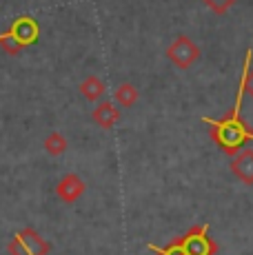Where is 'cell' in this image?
<instances>
[{"mask_svg": "<svg viewBox=\"0 0 253 255\" xmlns=\"http://www.w3.org/2000/svg\"><path fill=\"white\" fill-rule=\"evenodd\" d=\"M245 89L238 87L236 91V102L227 111V116H222L220 120L213 118H202V122H207L211 129V140L216 142V146H220L227 155H236L240 149H245L247 144L253 140V131L242 118V100H245Z\"/></svg>", "mask_w": 253, "mask_h": 255, "instance_id": "obj_1", "label": "cell"}, {"mask_svg": "<svg viewBox=\"0 0 253 255\" xmlns=\"http://www.w3.org/2000/svg\"><path fill=\"white\" fill-rule=\"evenodd\" d=\"M178 240L187 255H216L218 253V244L209 238V224H196L184 235H180Z\"/></svg>", "mask_w": 253, "mask_h": 255, "instance_id": "obj_2", "label": "cell"}, {"mask_svg": "<svg viewBox=\"0 0 253 255\" xmlns=\"http://www.w3.org/2000/svg\"><path fill=\"white\" fill-rule=\"evenodd\" d=\"M7 251L9 255H47L51 251V244L38 231H33V229H22L9 242Z\"/></svg>", "mask_w": 253, "mask_h": 255, "instance_id": "obj_3", "label": "cell"}, {"mask_svg": "<svg viewBox=\"0 0 253 255\" xmlns=\"http://www.w3.org/2000/svg\"><path fill=\"white\" fill-rule=\"evenodd\" d=\"M167 58L178 67V69H189L196 65V60L200 58V47L191 40L189 36H178L171 45L167 47Z\"/></svg>", "mask_w": 253, "mask_h": 255, "instance_id": "obj_4", "label": "cell"}, {"mask_svg": "<svg viewBox=\"0 0 253 255\" xmlns=\"http://www.w3.org/2000/svg\"><path fill=\"white\" fill-rule=\"evenodd\" d=\"M9 31H11V36L22 45V49H25V47H31L38 42V38H40V24H38L36 18L22 16L11 22Z\"/></svg>", "mask_w": 253, "mask_h": 255, "instance_id": "obj_5", "label": "cell"}, {"mask_svg": "<svg viewBox=\"0 0 253 255\" xmlns=\"http://www.w3.org/2000/svg\"><path fill=\"white\" fill-rule=\"evenodd\" d=\"M87 191V184L80 175L76 173H67L62 175V180L56 184V195L62 200L65 204H74L82 198V193Z\"/></svg>", "mask_w": 253, "mask_h": 255, "instance_id": "obj_6", "label": "cell"}, {"mask_svg": "<svg viewBox=\"0 0 253 255\" xmlns=\"http://www.w3.org/2000/svg\"><path fill=\"white\" fill-rule=\"evenodd\" d=\"M231 173L242 184H253V149H240L231 160Z\"/></svg>", "mask_w": 253, "mask_h": 255, "instance_id": "obj_7", "label": "cell"}, {"mask_svg": "<svg viewBox=\"0 0 253 255\" xmlns=\"http://www.w3.org/2000/svg\"><path fill=\"white\" fill-rule=\"evenodd\" d=\"M91 118H94V122L100 127V129H114V127L118 125V120H120V111H118V107H116L114 102L105 100L94 109Z\"/></svg>", "mask_w": 253, "mask_h": 255, "instance_id": "obj_8", "label": "cell"}, {"mask_svg": "<svg viewBox=\"0 0 253 255\" xmlns=\"http://www.w3.org/2000/svg\"><path fill=\"white\" fill-rule=\"evenodd\" d=\"M80 93H82V98L85 100H89V102H98L102 96H105V91H107V87H105V82L100 80L98 76H87L85 80L80 82Z\"/></svg>", "mask_w": 253, "mask_h": 255, "instance_id": "obj_9", "label": "cell"}, {"mask_svg": "<svg viewBox=\"0 0 253 255\" xmlns=\"http://www.w3.org/2000/svg\"><path fill=\"white\" fill-rule=\"evenodd\" d=\"M114 98H116V102H118L120 107H125V109H129V107H133L135 102H138L140 91H138V87H133V85H131V82H123V85H120L118 89H116Z\"/></svg>", "mask_w": 253, "mask_h": 255, "instance_id": "obj_10", "label": "cell"}, {"mask_svg": "<svg viewBox=\"0 0 253 255\" xmlns=\"http://www.w3.org/2000/svg\"><path fill=\"white\" fill-rule=\"evenodd\" d=\"M45 151L49 155H62L67 151V138L62 133H58V131H51L45 138Z\"/></svg>", "mask_w": 253, "mask_h": 255, "instance_id": "obj_11", "label": "cell"}, {"mask_svg": "<svg viewBox=\"0 0 253 255\" xmlns=\"http://www.w3.org/2000/svg\"><path fill=\"white\" fill-rule=\"evenodd\" d=\"M240 87L245 89V93L253 100V65H251V49H247L245 53V71L240 78Z\"/></svg>", "mask_w": 253, "mask_h": 255, "instance_id": "obj_12", "label": "cell"}, {"mask_svg": "<svg viewBox=\"0 0 253 255\" xmlns=\"http://www.w3.org/2000/svg\"><path fill=\"white\" fill-rule=\"evenodd\" d=\"M0 49H2L4 53H9V56H18V53L22 51V45L11 36V31L7 29V31L0 33Z\"/></svg>", "mask_w": 253, "mask_h": 255, "instance_id": "obj_13", "label": "cell"}, {"mask_svg": "<svg viewBox=\"0 0 253 255\" xmlns=\"http://www.w3.org/2000/svg\"><path fill=\"white\" fill-rule=\"evenodd\" d=\"M147 249L155 255H187L182 249V244H180V240H171V242L167 244V247H155V244H147Z\"/></svg>", "mask_w": 253, "mask_h": 255, "instance_id": "obj_14", "label": "cell"}, {"mask_svg": "<svg viewBox=\"0 0 253 255\" xmlns=\"http://www.w3.org/2000/svg\"><path fill=\"white\" fill-rule=\"evenodd\" d=\"M202 2L207 4L211 11H216V13H220V16H222V13H227L229 9L238 2V0H202Z\"/></svg>", "mask_w": 253, "mask_h": 255, "instance_id": "obj_15", "label": "cell"}]
</instances>
